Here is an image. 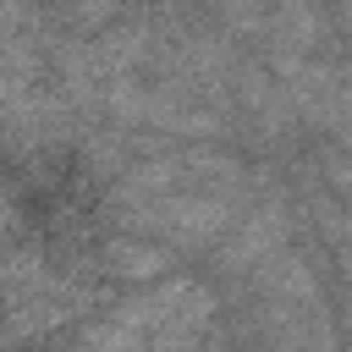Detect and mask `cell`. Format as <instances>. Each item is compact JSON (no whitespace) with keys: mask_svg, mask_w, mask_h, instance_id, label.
<instances>
[{"mask_svg":"<svg viewBox=\"0 0 352 352\" xmlns=\"http://www.w3.org/2000/svg\"><path fill=\"white\" fill-rule=\"evenodd\" d=\"M126 226H138L143 236H160L176 253H198V248H220L226 231L236 226V198L231 192H209V187H182L170 198L138 204L126 214Z\"/></svg>","mask_w":352,"mask_h":352,"instance_id":"2","label":"cell"},{"mask_svg":"<svg viewBox=\"0 0 352 352\" xmlns=\"http://www.w3.org/2000/svg\"><path fill=\"white\" fill-rule=\"evenodd\" d=\"M104 270L116 275V280H132V286H154V280H165L170 275V264H176V248H165L160 236H110L104 242Z\"/></svg>","mask_w":352,"mask_h":352,"instance_id":"5","label":"cell"},{"mask_svg":"<svg viewBox=\"0 0 352 352\" xmlns=\"http://www.w3.org/2000/svg\"><path fill=\"white\" fill-rule=\"evenodd\" d=\"M258 38L270 44V55L286 72V66L319 60V50L330 44V16L319 11V0H275V11H270Z\"/></svg>","mask_w":352,"mask_h":352,"instance_id":"4","label":"cell"},{"mask_svg":"<svg viewBox=\"0 0 352 352\" xmlns=\"http://www.w3.org/2000/svg\"><path fill=\"white\" fill-rule=\"evenodd\" d=\"M209 6H214V16H220L226 28H236V33H248V38H258L264 22H270V11H275V0H209Z\"/></svg>","mask_w":352,"mask_h":352,"instance_id":"7","label":"cell"},{"mask_svg":"<svg viewBox=\"0 0 352 352\" xmlns=\"http://www.w3.org/2000/svg\"><path fill=\"white\" fill-rule=\"evenodd\" d=\"M214 324V292L187 275H165L126 297L121 308L99 314L82 330L88 352H198Z\"/></svg>","mask_w":352,"mask_h":352,"instance_id":"1","label":"cell"},{"mask_svg":"<svg viewBox=\"0 0 352 352\" xmlns=\"http://www.w3.org/2000/svg\"><path fill=\"white\" fill-rule=\"evenodd\" d=\"M286 248V204H253L231 231L226 242L214 248V270L220 275H258L275 253Z\"/></svg>","mask_w":352,"mask_h":352,"instance_id":"3","label":"cell"},{"mask_svg":"<svg viewBox=\"0 0 352 352\" xmlns=\"http://www.w3.org/2000/svg\"><path fill=\"white\" fill-rule=\"evenodd\" d=\"M336 330H341V346L352 352V292L341 297V308H336Z\"/></svg>","mask_w":352,"mask_h":352,"instance_id":"8","label":"cell"},{"mask_svg":"<svg viewBox=\"0 0 352 352\" xmlns=\"http://www.w3.org/2000/svg\"><path fill=\"white\" fill-rule=\"evenodd\" d=\"M336 22H341V33L352 38V0H336Z\"/></svg>","mask_w":352,"mask_h":352,"instance_id":"9","label":"cell"},{"mask_svg":"<svg viewBox=\"0 0 352 352\" xmlns=\"http://www.w3.org/2000/svg\"><path fill=\"white\" fill-rule=\"evenodd\" d=\"M336 253H341V275H346V280H352V242H341V248H336Z\"/></svg>","mask_w":352,"mask_h":352,"instance_id":"10","label":"cell"},{"mask_svg":"<svg viewBox=\"0 0 352 352\" xmlns=\"http://www.w3.org/2000/svg\"><path fill=\"white\" fill-rule=\"evenodd\" d=\"M253 292L258 297H270V302H292V308H314L319 302V275L308 270V258L302 253H275L258 275H253Z\"/></svg>","mask_w":352,"mask_h":352,"instance_id":"6","label":"cell"}]
</instances>
